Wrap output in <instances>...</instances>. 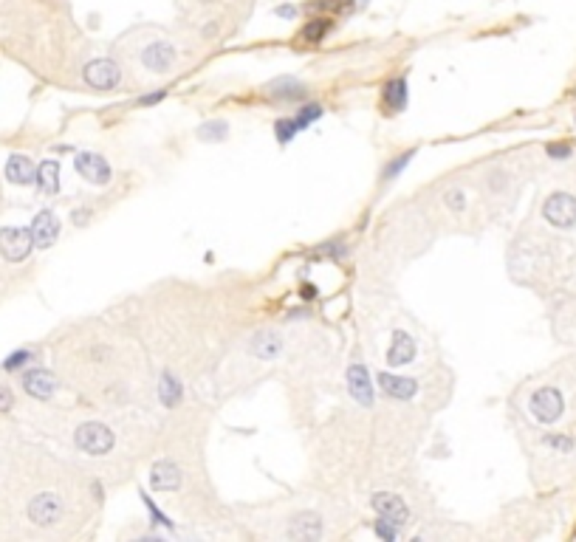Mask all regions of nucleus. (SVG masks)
<instances>
[{
	"label": "nucleus",
	"mask_w": 576,
	"mask_h": 542,
	"mask_svg": "<svg viewBox=\"0 0 576 542\" xmlns=\"http://www.w3.org/2000/svg\"><path fill=\"white\" fill-rule=\"evenodd\" d=\"M74 444H76V449H82L88 455H107L113 449V444H116V438H113L110 426H105L99 421H88L76 429Z\"/></svg>",
	"instance_id": "f257e3e1"
},
{
	"label": "nucleus",
	"mask_w": 576,
	"mask_h": 542,
	"mask_svg": "<svg viewBox=\"0 0 576 542\" xmlns=\"http://www.w3.org/2000/svg\"><path fill=\"white\" fill-rule=\"evenodd\" d=\"M565 409V398L556 387H540L528 398V412L537 424H556Z\"/></svg>",
	"instance_id": "f03ea898"
},
{
	"label": "nucleus",
	"mask_w": 576,
	"mask_h": 542,
	"mask_svg": "<svg viewBox=\"0 0 576 542\" xmlns=\"http://www.w3.org/2000/svg\"><path fill=\"white\" fill-rule=\"evenodd\" d=\"M545 221L556 229H573L576 226V195L570 192H554L542 203Z\"/></svg>",
	"instance_id": "7ed1b4c3"
},
{
	"label": "nucleus",
	"mask_w": 576,
	"mask_h": 542,
	"mask_svg": "<svg viewBox=\"0 0 576 542\" xmlns=\"http://www.w3.org/2000/svg\"><path fill=\"white\" fill-rule=\"evenodd\" d=\"M34 249V238H32V229H0V255L12 263H20L29 257V252Z\"/></svg>",
	"instance_id": "20e7f679"
},
{
	"label": "nucleus",
	"mask_w": 576,
	"mask_h": 542,
	"mask_svg": "<svg viewBox=\"0 0 576 542\" xmlns=\"http://www.w3.org/2000/svg\"><path fill=\"white\" fill-rule=\"evenodd\" d=\"M62 511H65L62 500L54 492H43V494L32 497V503H29V520L34 525H54L62 520Z\"/></svg>",
	"instance_id": "39448f33"
},
{
	"label": "nucleus",
	"mask_w": 576,
	"mask_h": 542,
	"mask_svg": "<svg viewBox=\"0 0 576 542\" xmlns=\"http://www.w3.org/2000/svg\"><path fill=\"white\" fill-rule=\"evenodd\" d=\"M82 76H85V82H88L93 90H110V88L119 85L122 71H119V65L113 62V60H93V62L85 65Z\"/></svg>",
	"instance_id": "423d86ee"
},
{
	"label": "nucleus",
	"mask_w": 576,
	"mask_h": 542,
	"mask_svg": "<svg viewBox=\"0 0 576 542\" xmlns=\"http://www.w3.org/2000/svg\"><path fill=\"white\" fill-rule=\"evenodd\" d=\"M74 164H76V172H79L85 181L96 184V187H105V184H110V178H113L110 164H107L99 153H79V156L74 158Z\"/></svg>",
	"instance_id": "0eeeda50"
},
{
	"label": "nucleus",
	"mask_w": 576,
	"mask_h": 542,
	"mask_svg": "<svg viewBox=\"0 0 576 542\" xmlns=\"http://www.w3.org/2000/svg\"><path fill=\"white\" fill-rule=\"evenodd\" d=\"M178 60V51L173 43H150L145 51H142V62L145 68L156 71V74H167Z\"/></svg>",
	"instance_id": "6e6552de"
},
{
	"label": "nucleus",
	"mask_w": 576,
	"mask_h": 542,
	"mask_svg": "<svg viewBox=\"0 0 576 542\" xmlns=\"http://www.w3.org/2000/svg\"><path fill=\"white\" fill-rule=\"evenodd\" d=\"M373 508L379 511V517H387V520L396 522L398 528L410 522V508H407V503H404L398 494H390V492L373 494Z\"/></svg>",
	"instance_id": "1a4fd4ad"
},
{
	"label": "nucleus",
	"mask_w": 576,
	"mask_h": 542,
	"mask_svg": "<svg viewBox=\"0 0 576 542\" xmlns=\"http://www.w3.org/2000/svg\"><path fill=\"white\" fill-rule=\"evenodd\" d=\"M60 235V221H57V215L54 212H40L34 224H32V238H34V246L37 249H48Z\"/></svg>",
	"instance_id": "9d476101"
},
{
	"label": "nucleus",
	"mask_w": 576,
	"mask_h": 542,
	"mask_svg": "<svg viewBox=\"0 0 576 542\" xmlns=\"http://www.w3.org/2000/svg\"><path fill=\"white\" fill-rule=\"evenodd\" d=\"M23 387H26V393H29V395H34V398L46 401V398H51V395L57 393V379H54L48 370L34 367V370H29V373L23 376Z\"/></svg>",
	"instance_id": "9b49d317"
},
{
	"label": "nucleus",
	"mask_w": 576,
	"mask_h": 542,
	"mask_svg": "<svg viewBox=\"0 0 576 542\" xmlns=\"http://www.w3.org/2000/svg\"><path fill=\"white\" fill-rule=\"evenodd\" d=\"M348 390L356 398V404L373 407V384L368 379L365 365H351V370H348Z\"/></svg>",
	"instance_id": "f8f14e48"
},
{
	"label": "nucleus",
	"mask_w": 576,
	"mask_h": 542,
	"mask_svg": "<svg viewBox=\"0 0 576 542\" xmlns=\"http://www.w3.org/2000/svg\"><path fill=\"white\" fill-rule=\"evenodd\" d=\"M150 486L156 492H175L181 486V469L173 461H159L150 469Z\"/></svg>",
	"instance_id": "ddd939ff"
},
{
	"label": "nucleus",
	"mask_w": 576,
	"mask_h": 542,
	"mask_svg": "<svg viewBox=\"0 0 576 542\" xmlns=\"http://www.w3.org/2000/svg\"><path fill=\"white\" fill-rule=\"evenodd\" d=\"M415 359V342L410 334L404 331H396L393 334V342H390V351H387V365L390 367H401V365H410Z\"/></svg>",
	"instance_id": "4468645a"
},
{
	"label": "nucleus",
	"mask_w": 576,
	"mask_h": 542,
	"mask_svg": "<svg viewBox=\"0 0 576 542\" xmlns=\"http://www.w3.org/2000/svg\"><path fill=\"white\" fill-rule=\"evenodd\" d=\"M266 90H269L272 99H283V102H297V99H305V93H308L305 85L294 76H280V79L269 82Z\"/></svg>",
	"instance_id": "2eb2a0df"
},
{
	"label": "nucleus",
	"mask_w": 576,
	"mask_h": 542,
	"mask_svg": "<svg viewBox=\"0 0 576 542\" xmlns=\"http://www.w3.org/2000/svg\"><path fill=\"white\" fill-rule=\"evenodd\" d=\"M379 387L387 393V395H393V398H413L415 395V390H418V384L413 381V379H404V376H393V373H379Z\"/></svg>",
	"instance_id": "dca6fc26"
},
{
	"label": "nucleus",
	"mask_w": 576,
	"mask_h": 542,
	"mask_svg": "<svg viewBox=\"0 0 576 542\" xmlns=\"http://www.w3.org/2000/svg\"><path fill=\"white\" fill-rule=\"evenodd\" d=\"M382 102L390 114H398L407 107V82L404 79H390L382 90Z\"/></svg>",
	"instance_id": "f3484780"
},
{
	"label": "nucleus",
	"mask_w": 576,
	"mask_h": 542,
	"mask_svg": "<svg viewBox=\"0 0 576 542\" xmlns=\"http://www.w3.org/2000/svg\"><path fill=\"white\" fill-rule=\"evenodd\" d=\"M288 536H294V539H316V536H322L319 517H314V514L294 517V522L288 525Z\"/></svg>",
	"instance_id": "a211bd4d"
},
{
	"label": "nucleus",
	"mask_w": 576,
	"mask_h": 542,
	"mask_svg": "<svg viewBox=\"0 0 576 542\" xmlns=\"http://www.w3.org/2000/svg\"><path fill=\"white\" fill-rule=\"evenodd\" d=\"M34 175H37V170H34V164H32L26 156H12V158H9V164H6V178H9L12 184H32Z\"/></svg>",
	"instance_id": "6ab92c4d"
},
{
	"label": "nucleus",
	"mask_w": 576,
	"mask_h": 542,
	"mask_svg": "<svg viewBox=\"0 0 576 542\" xmlns=\"http://www.w3.org/2000/svg\"><path fill=\"white\" fill-rule=\"evenodd\" d=\"M181 395H184L181 381L173 373H161V379H159V398H161V404L167 409H173V407L181 404Z\"/></svg>",
	"instance_id": "aec40b11"
},
{
	"label": "nucleus",
	"mask_w": 576,
	"mask_h": 542,
	"mask_svg": "<svg viewBox=\"0 0 576 542\" xmlns=\"http://www.w3.org/2000/svg\"><path fill=\"white\" fill-rule=\"evenodd\" d=\"M280 351H283V339H280L277 334H272V331L257 334V337L252 339V353H255L257 359H274Z\"/></svg>",
	"instance_id": "412c9836"
},
{
	"label": "nucleus",
	"mask_w": 576,
	"mask_h": 542,
	"mask_svg": "<svg viewBox=\"0 0 576 542\" xmlns=\"http://www.w3.org/2000/svg\"><path fill=\"white\" fill-rule=\"evenodd\" d=\"M37 184H40V189L48 192V195H54V192L60 189V164H57L54 158H48V161L40 164V170H37Z\"/></svg>",
	"instance_id": "4be33fe9"
},
{
	"label": "nucleus",
	"mask_w": 576,
	"mask_h": 542,
	"mask_svg": "<svg viewBox=\"0 0 576 542\" xmlns=\"http://www.w3.org/2000/svg\"><path fill=\"white\" fill-rule=\"evenodd\" d=\"M226 133H229V125L220 122V119H215V122H203V125L198 128V139H201V142H223Z\"/></svg>",
	"instance_id": "5701e85b"
},
{
	"label": "nucleus",
	"mask_w": 576,
	"mask_h": 542,
	"mask_svg": "<svg viewBox=\"0 0 576 542\" xmlns=\"http://www.w3.org/2000/svg\"><path fill=\"white\" fill-rule=\"evenodd\" d=\"M322 116V107L314 102V104H305V107H300V111H297V116H294V122H297V128L300 130H305L311 122H316Z\"/></svg>",
	"instance_id": "b1692460"
},
{
	"label": "nucleus",
	"mask_w": 576,
	"mask_h": 542,
	"mask_svg": "<svg viewBox=\"0 0 576 542\" xmlns=\"http://www.w3.org/2000/svg\"><path fill=\"white\" fill-rule=\"evenodd\" d=\"M297 130H300V128H297L294 116H291V119H280V122L274 125V133H277V142H280V144H288V142L297 136Z\"/></svg>",
	"instance_id": "393cba45"
},
{
	"label": "nucleus",
	"mask_w": 576,
	"mask_h": 542,
	"mask_svg": "<svg viewBox=\"0 0 576 542\" xmlns=\"http://www.w3.org/2000/svg\"><path fill=\"white\" fill-rule=\"evenodd\" d=\"M330 29V20L328 18H319V20H311V26H305V40L311 43H319L325 37V32Z\"/></svg>",
	"instance_id": "a878e982"
},
{
	"label": "nucleus",
	"mask_w": 576,
	"mask_h": 542,
	"mask_svg": "<svg viewBox=\"0 0 576 542\" xmlns=\"http://www.w3.org/2000/svg\"><path fill=\"white\" fill-rule=\"evenodd\" d=\"M545 447H551L554 452L568 455V452H573L576 441H573V438H568V435H545Z\"/></svg>",
	"instance_id": "bb28decb"
},
{
	"label": "nucleus",
	"mask_w": 576,
	"mask_h": 542,
	"mask_svg": "<svg viewBox=\"0 0 576 542\" xmlns=\"http://www.w3.org/2000/svg\"><path fill=\"white\" fill-rule=\"evenodd\" d=\"M410 158H413V150H410V153H404V156H398V158H393V161L384 167V175H382V178H384V181H393V178H396V175H398V172L410 164Z\"/></svg>",
	"instance_id": "cd10ccee"
},
{
	"label": "nucleus",
	"mask_w": 576,
	"mask_h": 542,
	"mask_svg": "<svg viewBox=\"0 0 576 542\" xmlns=\"http://www.w3.org/2000/svg\"><path fill=\"white\" fill-rule=\"evenodd\" d=\"M34 359V353L32 351H18V353H12L6 362H4V370H20L26 362H32Z\"/></svg>",
	"instance_id": "c85d7f7f"
},
{
	"label": "nucleus",
	"mask_w": 576,
	"mask_h": 542,
	"mask_svg": "<svg viewBox=\"0 0 576 542\" xmlns=\"http://www.w3.org/2000/svg\"><path fill=\"white\" fill-rule=\"evenodd\" d=\"M376 534H379L382 539L393 542V539H396V534H398V525H396V522H390L387 517H382V520L376 522Z\"/></svg>",
	"instance_id": "c756f323"
},
{
	"label": "nucleus",
	"mask_w": 576,
	"mask_h": 542,
	"mask_svg": "<svg viewBox=\"0 0 576 542\" xmlns=\"http://www.w3.org/2000/svg\"><path fill=\"white\" fill-rule=\"evenodd\" d=\"M443 201L449 203V209L460 212V209H464V203H467V195H464V192H460V189H449V192L443 195Z\"/></svg>",
	"instance_id": "7c9ffc66"
},
{
	"label": "nucleus",
	"mask_w": 576,
	"mask_h": 542,
	"mask_svg": "<svg viewBox=\"0 0 576 542\" xmlns=\"http://www.w3.org/2000/svg\"><path fill=\"white\" fill-rule=\"evenodd\" d=\"M545 150H548V156H551V158H556V161H565V158H570V156H573L570 144H556V142H554V144H548Z\"/></svg>",
	"instance_id": "2f4dec72"
},
{
	"label": "nucleus",
	"mask_w": 576,
	"mask_h": 542,
	"mask_svg": "<svg viewBox=\"0 0 576 542\" xmlns=\"http://www.w3.org/2000/svg\"><path fill=\"white\" fill-rule=\"evenodd\" d=\"M142 497H145V503H147V508H150V517H153V522H159V525H164V528H173V522H170V520H167V517H164V514H161V511H159V508L153 506V500H150L147 494H142Z\"/></svg>",
	"instance_id": "473e14b6"
},
{
	"label": "nucleus",
	"mask_w": 576,
	"mask_h": 542,
	"mask_svg": "<svg viewBox=\"0 0 576 542\" xmlns=\"http://www.w3.org/2000/svg\"><path fill=\"white\" fill-rule=\"evenodd\" d=\"M15 407V395H12V390L6 387V384H0V412H6V409H12Z\"/></svg>",
	"instance_id": "72a5a7b5"
},
{
	"label": "nucleus",
	"mask_w": 576,
	"mask_h": 542,
	"mask_svg": "<svg viewBox=\"0 0 576 542\" xmlns=\"http://www.w3.org/2000/svg\"><path fill=\"white\" fill-rule=\"evenodd\" d=\"M274 15H277V18H286V20H294V18H297V6L283 4V6H277V9H274Z\"/></svg>",
	"instance_id": "f704fd0d"
},
{
	"label": "nucleus",
	"mask_w": 576,
	"mask_h": 542,
	"mask_svg": "<svg viewBox=\"0 0 576 542\" xmlns=\"http://www.w3.org/2000/svg\"><path fill=\"white\" fill-rule=\"evenodd\" d=\"M167 93L164 90H156V93H147V96H142V104H156V102H161Z\"/></svg>",
	"instance_id": "c9c22d12"
},
{
	"label": "nucleus",
	"mask_w": 576,
	"mask_h": 542,
	"mask_svg": "<svg viewBox=\"0 0 576 542\" xmlns=\"http://www.w3.org/2000/svg\"><path fill=\"white\" fill-rule=\"evenodd\" d=\"M302 297H305V299H314V297H316V288H305V294H302Z\"/></svg>",
	"instance_id": "e433bc0d"
},
{
	"label": "nucleus",
	"mask_w": 576,
	"mask_h": 542,
	"mask_svg": "<svg viewBox=\"0 0 576 542\" xmlns=\"http://www.w3.org/2000/svg\"><path fill=\"white\" fill-rule=\"evenodd\" d=\"M203 4H220V0H203Z\"/></svg>",
	"instance_id": "4c0bfd02"
}]
</instances>
